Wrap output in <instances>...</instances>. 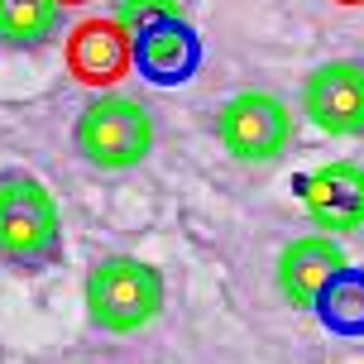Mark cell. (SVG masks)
I'll return each mask as SVG.
<instances>
[{
	"instance_id": "cell-4",
	"label": "cell",
	"mask_w": 364,
	"mask_h": 364,
	"mask_svg": "<svg viewBox=\"0 0 364 364\" xmlns=\"http://www.w3.org/2000/svg\"><path fill=\"white\" fill-rule=\"evenodd\" d=\"M216 139L240 164H273L292 144V110L273 91H235L216 110Z\"/></svg>"
},
{
	"instance_id": "cell-13",
	"label": "cell",
	"mask_w": 364,
	"mask_h": 364,
	"mask_svg": "<svg viewBox=\"0 0 364 364\" xmlns=\"http://www.w3.org/2000/svg\"><path fill=\"white\" fill-rule=\"evenodd\" d=\"M346 5H360V0H346Z\"/></svg>"
},
{
	"instance_id": "cell-11",
	"label": "cell",
	"mask_w": 364,
	"mask_h": 364,
	"mask_svg": "<svg viewBox=\"0 0 364 364\" xmlns=\"http://www.w3.org/2000/svg\"><path fill=\"white\" fill-rule=\"evenodd\" d=\"M311 316L321 321L326 331H336V336H360V326H364V278H360V269L355 264H346V269H336L316 288V297H311Z\"/></svg>"
},
{
	"instance_id": "cell-12",
	"label": "cell",
	"mask_w": 364,
	"mask_h": 364,
	"mask_svg": "<svg viewBox=\"0 0 364 364\" xmlns=\"http://www.w3.org/2000/svg\"><path fill=\"white\" fill-rule=\"evenodd\" d=\"M58 5H63V10H68V5H87V0H58Z\"/></svg>"
},
{
	"instance_id": "cell-8",
	"label": "cell",
	"mask_w": 364,
	"mask_h": 364,
	"mask_svg": "<svg viewBox=\"0 0 364 364\" xmlns=\"http://www.w3.org/2000/svg\"><path fill=\"white\" fill-rule=\"evenodd\" d=\"M68 68L82 87H115L129 73V29L120 19H82L68 34Z\"/></svg>"
},
{
	"instance_id": "cell-3",
	"label": "cell",
	"mask_w": 364,
	"mask_h": 364,
	"mask_svg": "<svg viewBox=\"0 0 364 364\" xmlns=\"http://www.w3.org/2000/svg\"><path fill=\"white\" fill-rule=\"evenodd\" d=\"M73 144L82 164L101 168V173H120V168H139L154 154V115H149L134 96L120 91H101L91 96L73 125Z\"/></svg>"
},
{
	"instance_id": "cell-7",
	"label": "cell",
	"mask_w": 364,
	"mask_h": 364,
	"mask_svg": "<svg viewBox=\"0 0 364 364\" xmlns=\"http://www.w3.org/2000/svg\"><path fill=\"white\" fill-rule=\"evenodd\" d=\"M302 110L321 134H360L364 129V73L355 58H331L302 82Z\"/></svg>"
},
{
	"instance_id": "cell-2",
	"label": "cell",
	"mask_w": 364,
	"mask_h": 364,
	"mask_svg": "<svg viewBox=\"0 0 364 364\" xmlns=\"http://www.w3.org/2000/svg\"><path fill=\"white\" fill-rule=\"evenodd\" d=\"M87 316L96 331L110 336H134L164 311V273L149 259L134 255H106L87 273Z\"/></svg>"
},
{
	"instance_id": "cell-9",
	"label": "cell",
	"mask_w": 364,
	"mask_h": 364,
	"mask_svg": "<svg viewBox=\"0 0 364 364\" xmlns=\"http://www.w3.org/2000/svg\"><path fill=\"white\" fill-rule=\"evenodd\" d=\"M350 259L346 250L336 245V235H302V240H288L283 255H278V288L297 311L311 307L316 288L326 283L336 269H346Z\"/></svg>"
},
{
	"instance_id": "cell-5",
	"label": "cell",
	"mask_w": 364,
	"mask_h": 364,
	"mask_svg": "<svg viewBox=\"0 0 364 364\" xmlns=\"http://www.w3.org/2000/svg\"><path fill=\"white\" fill-rule=\"evenodd\" d=\"M129 68L159 87H178L201 68V34L178 15V5H159L154 15L129 24Z\"/></svg>"
},
{
	"instance_id": "cell-10",
	"label": "cell",
	"mask_w": 364,
	"mask_h": 364,
	"mask_svg": "<svg viewBox=\"0 0 364 364\" xmlns=\"http://www.w3.org/2000/svg\"><path fill=\"white\" fill-rule=\"evenodd\" d=\"M63 34V5L58 0H0V43L15 53L48 48Z\"/></svg>"
},
{
	"instance_id": "cell-1",
	"label": "cell",
	"mask_w": 364,
	"mask_h": 364,
	"mask_svg": "<svg viewBox=\"0 0 364 364\" xmlns=\"http://www.w3.org/2000/svg\"><path fill=\"white\" fill-rule=\"evenodd\" d=\"M68 259L58 197L24 168H0V264L43 273Z\"/></svg>"
},
{
	"instance_id": "cell-6",
	"label": "cell",
	"mask_w": 364,
	"mask_h": 364,
	"mask_svg": "<svg viewBox=\"0 0 364 364\" xmlns=\"http://www.w3.org/2000/svg\"><path fill=\"white\" fill-rule=\"evenodd\" d=\"M297 197H302V211L311 216V225L321 235H355L364 220V173L355 159H341V164H321L302 173L292 182Z\"/></svg>"
}]
</instances>
